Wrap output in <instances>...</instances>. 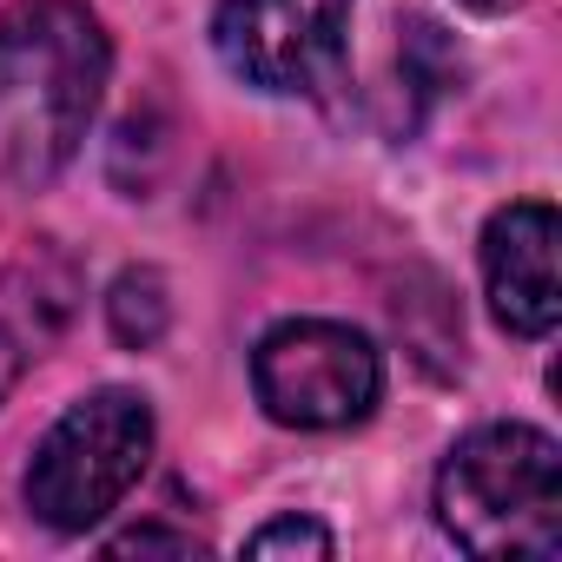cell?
Wrapping results in <instances>:
<instances>
[{
	"label": "cell",
	"instance_id": "6da1fadb",
	"mask_svg": "<svg viewBox=\"0 0 562 562\" xmlns=\"http://www.w3.org/2000/svg\"><path fill=\"white\" fill-rule=\"evenodd\" d=\"M113 41L80 0H27L0 21V212L41 199L80 153Z\"/></svg>",
	"mask_w": 562,
	"mask_h": 562
},
{
	"label": "cell",
	"instance_id": "7a4b0ae2",
	"mask_svg": "<svg viewBox=\"0 0 562 562\" xmlns=\"http://www.w3.org/2000/svg\"><path fill=\"white\" fill-rule=\"evenodd\" d=\"M437 522L463 555L562 549V450L529 424L470 430L437 470Z\"/></svg>",
	"mask_w": 562,
	"mask_h": 562
},
{
	"label": "cell",
	"instance_id": "3957f363",
	"mask_svg": "<svg viewBox=\"0 0 562 562\" xmlns=\"http://www.w3.org/2000/svg\"><path fill=\"white\" fill-rule=\"evenodd\" d=\"M146 463H153V404L126 384H106L67 404V417L34 443L21 496L34 522L87 536L100 516L120 509V496L146 476Z\"/></svg>",
	"mask_w": 562,
	"mask_h": 562
},
{
	"label": "cell",
	"instance_id": "277c9868",
	"mask_svg": "<svg viewBox=\"0 0 562 562\" xmlns=\"http://www.w3.org/2000/svg\"><path fill=\"white\" fill-rule=\"evenodd\" d=\"M251 391L285 430H345L364 424L384 397V358L364 331L338 318L271 325L251 351Z\"/></svg>",
	"mask_w": 562,
	"mask_h": 562
},
{
	"label": "cell",
	"instance_id": "5b68a950",
	"mask_svg": "<svg viewBox=\"0 0 562 562\" xmlns=\"http://www.w3.org/2000/svg\"><path fill=\"white\" fill-rule=\"evenodd\" d=\"M351 0H218L212 47L258 93H312L345 60Z\"/></svg>",
	"mask_w": 562,
	"mask_h": 562
},
{
	"label": "cell",
	"instance_id": "8992f818",
	"mask_svg": "<svg viewBox=\"0 0 562 562\" xmlns=\"http://www.w3.org/2000/svg\"><path fill=\"white\" fill-rule=\"evenodd\" d=\"M555 245H562V218L549 199H509L483 225V292L509 338H549L562 318Z\"/></svg>",
	"mask_w": 562,
	"mask_h": 562
},
{
	"label": "cell",
	"instance_id": "52a82bcc",
	"mask_svg": "<svg viewBox=\"0 0 562 562\" xmlns=\"http://www.w3.org/2000/svg\"><path fill=\"white\" fill-rule=\"evenodd\" d=\"M106 325L126 351H153L172 325V292H166V278L153 265H126L113 278V292H106Z\"/></svg>",
	"mask_w": 562,
	"mask_h": 562
},
{
	"label": "cell",
	"instance_id": "ba28073f",
	"mask_svg": "<svg viewBox=\"0 0 562 562\" xmlns=\"http://www.w3.org/2000/svg\"><path fill=\"white\" fill-rule=\"evenodd\" d=\"M338 542H331V529L325 522H312V516H278V522H265V529H251L245 536V555H331Z\"/></svg>",
	"mask_w": 562,
	"mask_h": 562
},
{
	"label": "cell",
	"instance_id": "9c48e42d",
	"mask_svg": "<svg viewBox=\"0 0 562 562\" xmlns=\"http://www.w3.org/2000/svg\"><path fill=\"white\" fill-rule=\"evenodd\" d=\"M153 549H166V555H205V542H199V536L166 529V522H139V529L106 536V555H153Z\"/></svg>",
	"mask_w": 562,
	"mask_h": 562
},
{
	"label": "cell",
	"instance_id": "30bf717a",
	"mask_svg": "<svg viewBox=\"0 0 562 562\" xmlns=\"http://www.w3.org/2000/svg\"><path fill=\"white\" fill-rule=\"evenodd\" d=\"M14 378H21V345H14V331L0 325V397L14 391Z\"/></svg>",
	"mask_w": 562,
	"mask_h": 562
},
{
	"label": "cell",
	"instance_id": "8fae6325",
	"mask_svg": "<svg viewBox=\"0 0 562 562\" xmlns=\"http://www.w3.org/2000/svg\"><path fill=\"white\" fill-rule=\"evenodd\" d=\"M463 8H476V14H503L509 0H463Z\"/></svg>",
	"mask_w": 562,
	"mask_h": 562
}]
</instances>
